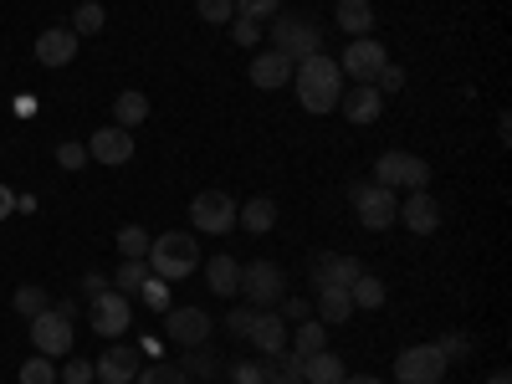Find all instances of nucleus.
Here are the masks:
<instances>
[{
    "instance_id": "20e7f679",
    "label": "nucleus",
    "mask_w": 512,
    "mask_h": 384,
    "mask_svg": "<svg viewBox=\"0 0 512 384\" xmlns=\"http://www.w3.org/2000/svg\"><path fill=\"white\" fill-rule=\"evenodd\" d=\"M374 185H384V190H425L431 185V164H425L420 154H405V149H390V154H379L374 159Z\"/></svg>"
},
{
    "instance_id": "9b49d317",
    "label": "nucleus",
    "mask_w": 512,
    "mask_h": 384,
    "mask_svg": "<svg viewBox=\"0 0 512 384\" xmlns=\"http://www.w3.org/2000/svg\"><path fill=\"white\" fill-rule=\"evenodd\" d=\"M395 221L410 231V236H436L441 231V200L436 195H425V190H410L395 210Z\"/></svg>"
},
{
    "instance_id": "0eeeda50",
    "label": "nucleus",
    "mask_w": 512,
    "mask_h": 384,
    "mask_svg": "<svg viewBox=\"0 0 512 384\" xmlns=\"http://www.w3.org/2000/svg\"><path fill=\"white\" fill-rule=\"evenodd\" d=\"M251 308H277L282 297H287V277L277 262H246L241 267V287H236Z\"/></svg>"
},
{
    "instance_id": "4468645a",
    "label": "nucleus",
    "mask_w": 512,
    "mask_h": 384,
    "mask_svg": "<svg viewBox=\"0 0 512 384\" xmlns=\"http://www.w3.org/2000/svg\"><path fill=\"white\" fill-rule=\"evenodd\" d=\"M77 47H82V36H77L72 26H47V31L36 36V47H31V57H36L41 67H72Z\"/></svg>"
},
{
    "instance_id": "de8ad7c7",
    "label": "nucleus",
    "mask_w": 512,
    "mask_h": 384,
    "mask_svg": "<svg viewBox=\"0 0 512 384\" xmlns=\"http://www.w3.org/2000/svg\"><path fill=\"white\" fill-rule=\"evenodd\" d=\"M282 318L303 323V318H313V303H303V297H282Z\"/></svg>"
},
{
    "instance_id": "8fccbe9b",
    "label": "nucleus",
    "mask_w": 512,
    "mask_h": 384,
    "mask_svg": "<svg viewBox=\"0 0 512 384\" xmlns=\"http://www.w3.org/2000/svg\"><path fill=\"white\" fill-rule=\"evenodd\" d=\"M11 210H16V200H11V190H6V185H0V216H11Z\"/></svg>"
},
{
    "instance_id": "423d86ee",
    "label": "nucleus",
    "mask_w": 512,
    "mask_h": 384,
    "mask_svg": "<svg viewBox=\"0 0 512 384\" xmlns=\"http://www.w3.org/2000/svg\"><path fill=\"white\" fill-rule=\"evenodd\" d=\"M349 200H354V216H359L364 231H390L395 226V210H400V195L395 190H384V185L369 180V185H354Z\"/></svg>"
},
{
    "instance_id": "603ef678",
    "label": "nucleus",
    "mask_w": 512,
    "mask_h": 384,
    "mask_svg": "<svg viewBox=\"0 0 512 384\" xmlns=\"http://www.w3.org/2000/svg\"><path fill=\"white\" fill-rule=\"evenodd\" d=\"M344 384H384V379H374V374H359V379H344Z\"/></svg>"
},
{
    "instance_id": "5701e85b",
    "label": "nucleus",
    "mask_w": 512,
    "mask_h": 384,
    "mask_svg": "<svg viewBox=\"0 0 512 384\" xmlns=\"http://www.w3.org/2000/svg\"><path fill=\"white\" fill-rule=\"evenodd\" d=\"M344 379H349V369L333 349H318V354L303 359V384H344Z\"/></svg>"
},
{
    "instance_id": "c9c22d12",
    "label": "nucleus",
    "mask_w": 512,
    "mask_h": 384,
    "mask_svg": "<svg viewBox=\"0 0 512 384\" xmlns=\"http://www.w3.org/2000/svg\"><path fill=\"white\" fill-rule=\"evenodd\" d=\"M21 384H57V364L52 359H26L21 364Z\"/></svg>"
},
{
    "instance_id": "dca6fc26",
    "label": "nucleus",
    "mask_w": 512,
    "mask_h": 384,
    "mask_svg": "<svg viewBox=\"0 0 512 384\" xmlns=\"http://www.w3.org/2000/svg\"><path fill=\"white\" fill-rule=\"evenodd\" d=\"M359 256H344V251H318L313 256V287H354L359 277Z\"/></svg>"
},
{
    "instance_id": "1a4fd4ad",
    "label": "nucleus",
    "mask_w": 512,
    "mask_h": 384,
    "mask_svg": "<svg viewBox=\"0 0 512 384\" xmlns=\"http://www.w3.org/2000/svg\"><path fill=\"white\" fill-rule=\"evenodd\" d=\"M26 323H31V344H36L41 359H67L72 354V318H62L57 308H47V313H36Z\"/></svg>"
},
{
    "instance_id": "a878e982",
    "label": "nucleus",
    "mask_w": 512,
    "mask_h": 384,
    "mask_svg": "<svg viewBox=\"0 0 512 384\" xmlns=\"http://www.w3.org/2000/svg\"><path fill=\"white\" fill-rule=\"evenodd\" d=\"M349 318H354L349 287H318V323H349Z\"/></svg>"
},
{
    "instance_id": "9d476101",
    "label": "nucleus",
    "mask_w": 512,
    "mask_h": 384,
    "mask_svg": "<svg viewBox=\"0 0 512 384\" xmlns=\"http://www.w3.org/2000/svg\"><path fill=\"white\" fill-rule=\"evenodd\" d=\"M384 62H390L384 41H374V36H354L349 47H344V57H338V72L354 77V82H374V77L384 72Z\"/></svg>"
},
{
    "instance_id": "7c9ffc66",
    "label": "nucleus",
    "mask_w": 512,
    "mask_h": 384,
    "mask_svg": "<svg viewBox=\"0 0 512 384\" xmlns=\"http://www.w3.org/2000/svg\"><path fill=\"white\" fill-rule=\"evenodd\" d=\"M103 26H108V11L98 6V0H82L77 16H72V31H77V36H98Z\"/></svg>"
},
{
    "instance_id": "c85d7f7f",
    "label": "nucleus",
    "mask_w": 512,
    "mask_h": 384,
    "mask_svg": "<svg viewBox=\"0 0 512 384\" xmlns=\"http://www.w3.org/2000/svg\"><path fill=\"white\" fill-rule=\"evenodd\" d=\"M144 277H149V262H144V256H123V262H118V272H113V292L134 297V292L144 287Z\"/></svg>"
},
{
    "instance_id": "f3484780",
    "label": "nucleus",
    "mask_w": 512,
    "mask_h": 384,
    "mask_svg": "<svg viewBox=\"0 0 512 384\" xmlns=\"http://www.w3.org/2000/svg\"><path fill=\"white\" fill-rule=\"evenodd\" d=\"M139 349H128V344H113L103 359H93V379H103V384H134L139 379Z\"/></svg>"
},
{
    "instance_id": "412c9836",
    "label": "nucleus",
    "mask_w": 512,
    "mask_h": 384,
    "mask_svg": "<svg viewBox=\"0 0 512 384\" xmlns=\"http://www.w3.org/2000/svg\"><path fill=\"white\" fill-rule=\"evenodd\" d=\"M236 226H241L246 236H267V231L277 226V200H272V195H251V200L236 210Z\"/></svg>"
},
{
    "instance_id": "f8f14e48",
    "label": "nucleus",
    "mask_w": 512,
    "mask_h": 384,
    "mask_svg": "<svg viewBox=\"0 0 512 384\" xmlns=\"http://www.w3.org/2000/svg\"><path fill=\"white\" fill-rule=\"evenodd\" d=\"M164 333H169V344H180V349H195V344H210V328H216V318L200 313V308H164Z\"/></svg>"
},
{
    "instance_id": "393cba45",
    "label": "nucleus",
    "mask_w": 512,
    "mask_h": 384,
    "mask_svg": "<svg viewBox=\"0 0 512 384\" xmlns=\"http://www.w3.org/2000/svg\"><path fill=\"white\" fill-rule=\"evenodd\" d=\"M287 349L297 354V359H308V354H318V349H328V323H318V318H303L292 333H287Z\"/></svg>"
},
{
    "instance_id": "7ed1b4c3",
    "label": "nucleus",
    "mask_w": 512,
    "mask_h": 384,
    "mask_svg": "<svg viewBox=\"0 0 512 384\" xmlns=\"http://www.w3.org/2000/svg\"><path fill=\"white\" fill-rule=\"evenodd\" d=\"M272 21H277V26H272V52L287 57L292 67L323 52V31H318L308 16H287V11H277Z\"/></svg>"
},
{
    "instance_id": "09e8293b",
    "label": "nucleus",
    "mask_w": 512,
    "mask_h": 384,
    "mask_svg": "<svg viewBox=\"0 0 512 384\" xmlns=\"http://www.w3.org/2000/svg\"><path fill=\"white\" fill-rule=\"evenodd\" d=\"M98 292H108V277L103 272H88V277H82V297H98Z\"/></svg>"
},
{
    "instance_id": "c03bdc74",
    "label": "nucleus",
    "mask_w": 512,
    "mask_h": 384,
    "mask_svg": "<svg viewBox=\"0 0 512 384\" xmlns=\"http://www.w3.org/2000/svg\"><path fill=\"white\" fill-rule=\"evenodd\" d=\"M57 164L62 169H82V164H88V144H72V139L57 144Z\"/></svg>"
},
{
    "instance_id": "b1692460",
    "label": "nucleus",
    "mask_w": 512,
    "mask_h": 384,
    "mask_svg": "<svg viewBox=\"0 0 512 384\" xmlns=\"http://www.w3.org/2000/svg\"><path fill=\"white\" fill-rule=\"evenodd\" d=\"M333 21H338V31H349V41L354 36H369L374 31V6H369V0H338Z\"/></svg>"
},
{
    "instance_id": "a211bd4d",
    "label": "nucleus",
    "mask_w": 512,
    "mask_h": 384,
    "mask_svg": "<svg viewBox=\"0 0 512 384\" xmlns=\"http://www.w3.org/2000/svg\"><path fill=\"white\" fill-rule=\"evenodd\" d=\"M338 108H344V118H349L354 128H369V123L384 113V93L374 88V82H354V93L338 98Z\"/></svg>"
},
{
    "instance_id": "6e6552de",
    "label": "nucleus",
    "mask_w": 512,
    "mask_h": 384,
    "mask_svg": "<svg viewBox=\"0 0 512 384\" xmlns=\"http://www.w3.org/2000/svg\"><path fill=\"white\" fill-rule=\"evenodd\" d=\"M446 369H451V359H446L436 344H410V349H400V359H395V379H400V384H441Z\"/></svg>"
},
{
    "instance_id": "f704fd0d",
    "label": "nucleus",
    "mask_w": 512,
    "mask_h": 384,
    "mask_svg": "<svg viewBox=\"0 0 512 384\" xmlns=\"http://www.w3.org/2000/svg\"><path fill=\"white\" fill-rule=\"evenodd\" d=\"M134 384H190V374L175 369V364H154V369H139Z\"/></svg>"
},
{
    "instance_id": "f257e3e1",
    "label": "nucleus",
    "mask_w": 512,
    "mask_h": 384,
    "mask_svg": "<svg viewBox=\"0 0 512 384\" xmlns=\"http://www.w3.org/2000/svg\"><path fill=\"white\" fill-rule=\"evenodd\" d=\"M344 72H338L333 57H308L292 67V88H297V103H303V113H333L338 98H344Z\"/></svg>"
},
{
    "instance_id": "39448f33",
    "label": "nucleus",
    "mask_w": 512,
    "mask_h": 384,
    "mask_svg": "<svg viewBox=\"0 0 512 384\" xmlns=\"http://www.w3.org/2000/svg\"><path fill=\"white\" fill-rule=\"evenodd\" d=\"M236 195H226V190H200L195 200H190V221H195V231L200 236H231L236 231Z\"/></svg>"
},
{
    "instance_id": "a18cd8bd",
    "label": "nucleus",
    "mask_w": 512,
    "mask_h": 384,
    "mask_svg": "<svg viewBox=\"0 0 512 384\" xmlns=\"http://www.w3.org/2000/svg\"><path fill=\"white\" fill-rule=\"evenodd\" d=\"M374 88H379V93H400V88H405V72H400L395 62H384V72L374 77Z\"/></svg>"
},
{
    "instance_id": "bb28decb",
    "label": "nucleus",
    "mask_w": 512,
    "mask_h": 384,
    "mask_svg": "<svg viewBox=\"0 0 512 384\" xmlns=\"http://www.w3.org/2000/svg\"><path fill=\"white\" fill-rule=\"evenodd\" d=\"M144 118H149V98H144L139 88H128V93L113 98V123H118V128H139Z\"/></svg>"
},
{
    "instance_id": "58836bf2",
    "label": "nucleus",
    "mask_w": 512,
    "mask_h": 384,
    "mask_svg": "<svg viewBox=\"0 0 512 384\" xmlns=\"http://www.w3.org/2000/svg\"><path fill=\"white\" fill-rule=\"evenodd\" d=\"M190 354H195L190 364H195V374H200V379H216V374H221V354L210 349V344H195Z\"/></svg>"
},
{
    "instance_id": "473e14b6",
    "label": "nucleus",
    "mask_w": 512,
    "mask_h": 384,
    "mask_svg": "<svg viewBox=\"0 0 512 384\" xmlns=\"http://www.w3.org/2000/svg\"><path fill=\"white\" fill-rule=\"evenodd\" d=\"M149 241H154V236H149L144 226H118V251H123V256H149Z\"/></svg>"
},
{
    "instance_id": "e433bc0d",
    "label": "nucleus",
    "mask_w": 512,
    "mask_h": 384,
    "mask_svg": "<svg viewBox=\"0 0 512 384\" xmlns=\"http://www.w3.org/2000/svg\"><path fill=\"white\" fill-rule=\"evenodd\" d=\"M282 11V0H236V16H246V21H272Z\"/></svg>"
},
{
    "instance_id": "3c124183",
    "label": "nucleus",
    "mask_w": 512,
    "mask_h": 384,
    "mask_svg": "<svg viewBox=\"0 0 512 384\" xmlns=\"http://www.w3.org/2000/svg\"><path fill=\"white\" fill-rule=\"evenodd\" d=\"M487 384H512V374H507V369H492V374H487Z\"/></svg>"
},
{
    "instance_id": "49530a36",
    "label": "nucleus",
    "mask_w": 512,
    "mask_h": 384,
    "mask_svg": "<svg viewBox=\"0 0 512 384\" xmlns=\"http://www.w3.org/2000/svg\"><path fill=\"white\" fill-rule=\"evenodd\" d=\"M57 379H62V384H93V364H88V359H72Z\"/></svg>"
},
{
    "instance_id": "37998d69",
    "label": "nucleus",
    "mask_w": 512,
    "mask_h": 384,
    "mask_svg": "<svg viewBox=\"0 0 512 384\" xmlns=\"http://www.w3.org/2000/svg\"><path fill=\"white\" fill-rule=\"evenodd\" d=\"M231 379H236V384H267V369H262V359H241V364L231 369Z\"/></svg>"
},
{
    "instance_id": "c756f323",
    "label": "nucleus",
    "mask_w": 512,
    "mask_h": 384,
    "mask_svg": "<svg viewBox=\"0 0 512 384\" xmlns=\"http://www.w3.org/2000/svg\"><path fill=\"white\" fill-rule=\"evenodd\" d=\"M349 297H354V308H384V282L374 277V272H359L354 277V287H349Z\"/></svg>"
},
{
    "instance_id": "72a5a7b5",
    "label": "nucleus",
    "mask_w": 512,
    "mask_h": 384,
    "mask_svg": "<svg viewBox=\"0 0 512 384\" xmlns=\"http://www.w3.org/2000/svg\"><path fill=\"white\" fill-rule=\"evenodd\" d=\"M195 16L210 21V26H226L236 16V0H195Z\"/></svg>"
},
{
    "instance_id": "ea45409f",
    "label": "nucleus",
    "mask_w": 512,
    "mask_h": 384,
    "mask_svg": "<svg viewBox=\"0 0 512 384\" xmlns=\"http://www.w3.org/2000/svg\"><path fill=\"white\" fill-rule=\"evenodd\" d=\"M139 297H144V303H149L154 313H164V308H169V282H159V277L149 272V277H144V287H139Z\"/></svg>"
},
{
    "instance_id": "a19ab883",
    "label": "nucleus",
    "mask_w": 512,
    "mask_h": 384,
    "mask_svg": "<svg viewBox=\"0 0 512 384\" xmlns=\"http://www.w3.org/2000/svg\"><path fill=\"white\" fill-rule=\"evenodd\" d=\"M256 313H262V308H251V303L231 308V313H226V328H231V338H246V333H251V323H256Z\"/></svg>"
},
{
    "instance_id": "f03ea898",
    "label": "nucleus",
    "mask_w": 512,
    "mask_h": 384,
    "mask_svg": "<svg viewBox=\"0 0 512 384\" xmlns=\"http://www.w3.org/2000/svg\"><path fill=\"white\" fill-rule=\"evenodd\" d=\"M149 272L159 277V282H185V277H195V267H200V236H190V231H164V236H154L149 241Z\"/></svg>"
},
{
    "instance_id": "ddd939ff",
    "label": "nucleus",
    "mask_w": 512,
    "mask_h": 384,
    "mask_svg": "<svg viewBox=\"0 0 512 384\" xmlns=\"http://www.w3.org/2000/svg\"><path fill=\"white\" fill-rule=\"evenodd\" d=\"M88 313H93V333L98 338H118L128 323H134V308H128V297L123 292H98V297H88Z\"/></svg>"
},
{
    "instance_id": "cd10ccee",
    "label": "nucleus",
    "mask_w": 512,
    "mask_h": 384,
    "mask_svg": "<svg viewBox=\"0 0 512 384\" xmlns=\"http://www.w3.org/2000/svg\"><path fill=\"white\" fill-rule=\"evenodd\" d=\"M262 369H267V384H303V359H297L292 349L267 354V359H262Z\"/></svg>"
},
{
    "instance_id": "4c0bfd02",
    "label": "nucleus",
    "mask_w": 512,
    "mask_h": 384,
    "mask_svg": "<svg viewBox=\"0 0 512 384\" xmlns=\"http://www.w3.org/2000/svg\"><path fill=\"white\" fill-rule=\"evenodd\" d=\"M226 26H231V41H236V47H256V41H262V21H246V16H231Z\"/></svg>"
},
{
    "instance_id": "79ce46f5",
    "label": "nucleus",
    "mask_w": 512,
    "mask_h": 384,
    "mask_svg": "<svg viewBox=\"0 0 512 384\" xmlns=\"http://www.w3.org/2000/svg\"><path fill=\"white\" fill-rule=\"evenodd\" d=\"M436 349H441L446 359H466V354H472V338H466V333H441Z\"/></svg>"
},
{
    "instance_id": "aec40b11",
    "label": "nucleus",
    "mask_w": 512,
    "mask_h": 384,
    "mask_svg": "<svg viewBox=\"0 0 512 384\" xmlns=\"http://www.w3.org/2000/svg\"><path fill=\"white\" fill-rule=\"evenodd\" d=\"M246 72H251V88H262V93H277V88H287V82H292V62L277 57L272 47H267V52H256Z\"/></svg>"
},
{
    "instance_id": "2eb2a0df",
    "label": "nucleus",
    "mask_w": 512,
    "mask_h": 384,
    "mask_svg": "<svg viewBox=\"0 0 512 384\" xmlns=\"http://www.w3.org/2000/svg\"><path fill=\"white\" fill-rule=\"evenodd\" d=\"M88 159H98V164H108V169L128 164V159H134V134H128V128H118V123L98 128V134L88 139Z\"/></svg>"
},
{
    "instance_id": "6ab92c4d",
    "label": "nucleus",
    "mask_w": 512,
    "mask_h": 384,
    "mask_svg": "<svg viewBox=\"0 0 512 384\" xmlns=\"http://www.w3.org/2000/svg\"><path fill=\"white\" fill-rule=\"evenodd\" d=\"M246 344L256 349V354H282L287 349V318H277L272 308H262L256 313V323H251V333H246Z\"/></svg>"
},
{
    "instance_id": "2f4dec72",
    "label": "nucleus",
    "mask_w": 512,
    "mask_h": 384,
    "mask_svg": "<svg viewBox=\"0 0 512 384\" xmlns=\"http://www.w3.org/2000/svg\"><path fill=\"white\" fill-rule=\"evenodd\" d=\"M47 308H52V297L41 292V287H31V282L16 287V313H21V318H36V313H47Z\"/></svg>"
},
{
    "instance_id": "4be33fe9",
    "label": "nucleus",
    "mask_w": 512,
    "mask_h": 384,
    "mask_svg": "<svg viewBox=\"0 0 512 384\" xmlns=\"http://www.w3.org/2000/svg\"><path fill=\"white\" fill-rule=\"evenodd\" d=\"M205 267V287L216 292V297H236V287H241V262L236 256H210V262H200Z\"/></svg>"
}]
</instances>
